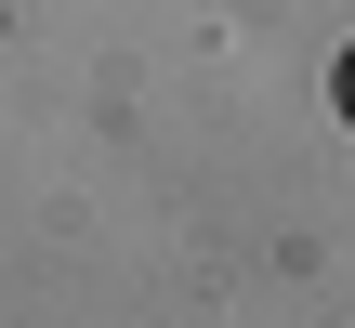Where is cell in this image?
I'll return each instance as SVG.
<instances>
[{
    "label": "cell",
    "instance_id": "6da1fadb",
    "mask_svg": "<svg viewBox=\"0 0 355 328\" xmlns=\"http://www.w3.org/2000/svg\"><path fill=\"white\" fill-rule=\"evenodd\" d=\"M329 105H343V118H355V39H343V66H329Z\"/></svg>",
    "mask_w": 355,
    "mask_h": 328
}]
</instances>
